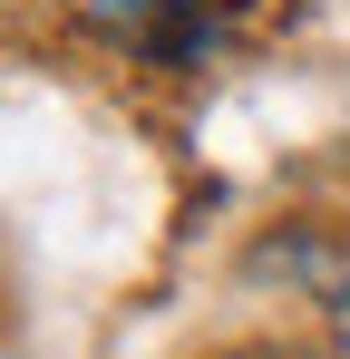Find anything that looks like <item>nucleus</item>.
Returning <instances> with one entry per match:
<instances>
[{"instance_id":"1","label":"nucleus","mask_w":350,"mask_h":359,"mask_svg":"<svg viewBox=\"0 0 350 359\" xmlns=\"http://www.w3.org/2000/svg\"><path fill=\"white\" fill-rule=\"evenodd\" d=\"M243 282H283L292 301H331V311H350V243L321 233V224H283L273 243L243 252Z\"/></svg>"}]
</instances>
